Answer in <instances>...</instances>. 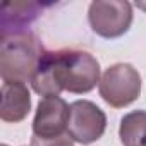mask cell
Segmentation results:
<instances>
[{"label": "cell", "mask_w": 146, "mask_h": 146, "mask_svg": "<svg viewBox=\"0 0 146 146\" xmlns=\"http://www.w3.org/2000/svg\"><path fill=\"white\" fill-rule=\"evenodd\" d=\"M119 136L124 146H146V112L134 110L120 119Z\"/></svg>", "instance_id": "9"}, {"label": "cell", "mask_w": 146, "mask_h": 146, "mask_svg": "<svg viewBox=\"0 0 146 146\" xmlns=\"http://www.w3.org/2000/svg\"><path fill=\"white\" fill-rule=\"evenodd\" d=\"M107 129L105 112L90 100H76L70 103V115L67 134L79 144H91L98 141Z\"/></svg>", "instance_id": "5"}, {"label": "cell", "mask_w": 146, "mask_h": 146, "mask_svg": "<svg viewBox=\"0 0 146 146\" xmlns=\"http://www.w3.org/2000/svg\"><path fill=\"white\" fill-rule=\"evenodd\" d=\"M45 53L41 40L31 31L2 36L0 76L4 83H31Z\"/></svg>", "instance_id": "2"}, {"label": "cell", "mask_w": 146, "mask_h": 146, "mask_svg": "<svg viewBox=\"0 0 146 146\" xmlns=\"http://www.w3.org/2000/svg\"><path fill=\"white\" fill-rule=\"evenodd\" d=\"M132 5L122 0H95L88 9L91 29L107 40L120 38L132 24Z\"/></svg>", "instance_id": "4"}, {"label": "cell", "mask_w": 146, "mask_h": 146, "mask_svg": "<svg viewBox=\"0 0 146 146\" xmlns=\"http://www.w3.org/2000/svg\"><path fill=\"white\" fill-rule=\"evenodd\" d=\"M31 146H74V141L70 139L69 134L52 137V139H40V137H31Z\"/></svg>", "instance_id": "10"}, {"label": "cell", "mask_w": 146, "mask_h": 146, "mask_svg": "<svg viewBox=\"0 0 146 146\" xmlns=\"http://www.w3.org/2000/svg\"><path fill=\"white\" fill-rule=\"evenodd\" d=\"M4 146H7V144H4Z\"/></svg>", "instance_id": "11"}, {"label": "cell", "mask_w": 146, "mask_h": 146, "mask_svg": "<svg viewBox=\"0 0 146 146\" xmlns=\"http://www.w3.org/2000/svg\"><path fill=\"white\" fill-rule=\"evenodd\" d=\"M50 5L43 2H5L2 9V36L29 31L28 26Z\"/></svg>", "instance_id": "7"}, {"label": "cell", "mask_w": 146, "mask_h": 146, "mask_svg": "<svg viewBox=\"0 0 146 146\" xmlns=\"http://www.w3.org/2000/svg\"><path fill=\"white\" fill-rule=\"evenodd\" d=\"M70 105L60 96H45L40 100L35 119L33 136L40 139H52L67 134Z\"/></svg>", "instance_id": "6"}, {"label": "cell", "mask_w": 146, "mask_h": 146, "mask_svg": "<svg viewBox=\"0 0 146 146\" xmlns=\"http://www.w3.org/2000/svg\"><path fill=\"white\" fill-rule=\"evenodd\" d=\"M98 91L105 103L113 108H124L139 98L141 76L131 64H113L103 72Z\"/></svg>", "instance_id": "3"}, {"label": "cell", "mask_w": 146, "mask_h": 146, "mask_svg": "<svg viewBox=\"0 0 146 146\" xmlns=\"http://www.w3.org/2000/svg\"><path fill=\"white\" fill-rule=\"evenodd\" d=\"M31 110V95L24 83H4L2 84V105L0 119L4 122H21Z\"/></svg>", "instance_id": "8"}, {"label": "cell", "mask_w": 146, "mask_h": 146, "mask_svg": "<svg viewBox=\"0 0 146 146\" xmlns=\"http://www.w3.org/2000/svg\"><path fill=\"white\" fill-rule=\"evenodd\" d=\"M100 84V64L86 50L62 48L46 50L31 86L35 93L45 96H58L62 91L74 95L90 93Z\"/></svg>", "instance_id": "1"}]
</instances>
